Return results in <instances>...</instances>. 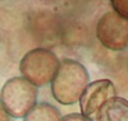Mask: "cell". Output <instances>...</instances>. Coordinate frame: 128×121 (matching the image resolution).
I'll use <instances>...</instances> for the list:
<instances>
[{
  "instance_id": "cell-1",
  "label": "cell",
  "mask_w": 128,
  "mask_h": 121,
  "mask_svg": "<svg viewBox=\"0 0 128 121\" xmlns=\"http://www.w3.org/2000/svg\"><path fill=\"white\" fill-rule=\"evenodd\" d=\"M90 75L87 69L76 60L64 59L60 61L59 70L51 82L54 98L62 105H74L88 85Z\"/></svg>"
},
{
  "instance_id": "cell-2",
  "label": "cell",
  "mask_w": 128,
  "mask_h": 121,
  "mask_svg": "<svg viewBox=\"0 0 128 121\" xmlns=\"http://www.w3.org/2000/svg\"><path fill=\"white\" fill-rule=\"evenodd\" d=\"M37 88L24 78H10L0 92V103L9 116L16 119L26 117L36 107Z\"/></svg>"
},
{
  "instance_id": "cell-3",
  "label": "cell",
  "mask_w": 128,
  "mask_h": 121,
  "mask_svg": "<svg viewBox=\"0 0 128 121\" xmlns=\"http://www.w3.org/2000/svg\"><path fill=\"white\" fill-rule=\"evenodd\" d=\"M60 62L56 55L48 49H34L28 51L19 62L22 78L35 87H42L52 82L59 70Z\"/></svg>"
},
{
  "instance_id": "cell-4",
  "label": "cell",
  "mask_w": 128,
  "mask_h": 121,
  "mask_svg": "<svg viewBox=\"0 0 128 121\" xmlns=\"http://www.w3.org/2000/svg\"><path fill=\"white\" fill-rule=\"evenodd\" d=\"M96 37L109 50H126L128 47V19L115 12L105 13L96 26Z\"/></svg>"
},
{
  "instance_id": "cell-5",
  "label": "cell",
  "mask_w": 128,
  "mask_h": 121,
  "mask_svg": "<svg viewBox=\"0 0 128 121\" xmlns=\"http://www.w3.org/2000/svg\"><path fill=\"white\" fill-rule=\"evenodd\" d=\"M115 97L116 91L113 82L108 79H100L90 83L80 100L82 115L90 117L94 114H98V111L106 102L112 101Z\"/></svg>"
},
{
  "instance_id": "cell-6",
  "label": "cell",
  "mask_w": 128,
  "mask_h": 121,
  "mask_svg": "<svg viewBox=\"0 0 128 121\" xmlns=\"http://www.w3.org/2000/svg\"><path fill=\"white\" fill-rule=\"evenodd\" d=\"M96 121H128V101L115 97L96 114Z\"/></svg>"
},
{
  "instance_id": "cell-7",
  "label": "cell",
  "mask_w": 128,
  "mask_h": 121,
  "mask_svg": "<svg viewBox=\"0 0 128 121\" xmlns=\"http://www.w3.org/2000/svg\"><path fill=\"white\" fill-rule=\"evenodd\" d=\"M59 110L48 102H41L24 117V121H62Z\"/></svg>"
},
{
  "instance_id": "cell-8",
  "label": "cell",
  "mask_w": 128,
  "mask_h": 121,
  "mask_svg": "<svg viewBox=\"0 0 128 121\" xmlns=\"http://www.w3.org/2000/svg\"><path fill=\"white\" fill-rule=\"evenodd\" d=\"M110 4L114 8L115 13L128 19V0H112Z\"/></svg>"
},
{
  "instance_id": "cell-9",
  "label": "cell",
  "mask_w": 128,
  "mask_h": 121,
  "mask_svg": "<svg viewBox=\"0 0 128 121\" xmlns=\"http://www.w3.org/2000/svg\"><path fill=\"white\" fill-rule=\"evenodd\" d=\"M62 121H92V120L82 114H69L67 116H64Z\"/></svg>"
},
{
  "instance_id": "cell-10",
  "label": "cell",
  "mask_w": 128,
  "mask_h": 121,
  "mask_svg": "<svg viewBox=\"0 0 128 121\" xmlns=\"http://www.w3.org/2000/svg\"><path fill=\"white\" fill-rule=\"evenodd\" d=\"M0 121H10V116L9 114L3 108L2 103H0Z\"/></svg>"
}]
</instances>
